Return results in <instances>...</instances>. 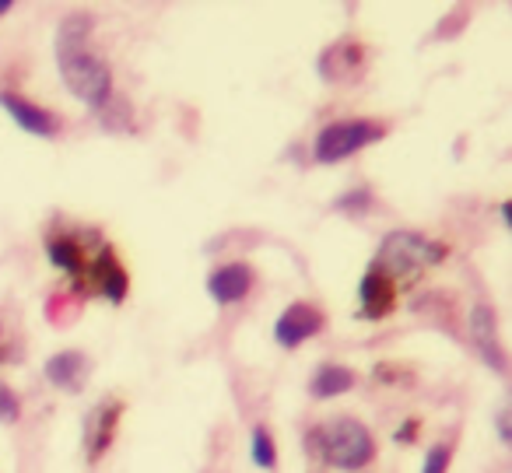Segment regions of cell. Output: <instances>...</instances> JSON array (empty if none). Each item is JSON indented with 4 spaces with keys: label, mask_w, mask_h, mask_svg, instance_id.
I'll list each match as a JSON object with an SVG mask.
<instances>
[{
    "label": "cell",
    "mask_w": 512,
    "mask_h": 473,
    "mask_svg": "<svg viewBox=\"0 0 512 473\" xmlns=\"http://www.w3.org/2000/svg\"><path fill=\"white\" fill-rule=\"evenodd\" d=\"M446 256V246L439 242L425 239L418 232H407V228H397L383 239L379 246V256H376V267L383 277H390L393 284L404 281V277H414L418 270H425L428 263H439Z\"/></svg>",
    "instance_id": "cell-1"
},
{
    "label": "cell",
    "mask_w": 512,
    "mask_h": 473,
    "mask_svg": "<svg viewBox=\"0 0 512 473\" xmlns=\"http://www.w3.org/2000/svg\"><path fill=\"white\" fill-rule=\"evenodd\" d=\"M57 67L64 85L71 88V95L78 102L92 109H102L113 99V74L99 57H92L88 50H64L57 53Z\"/></svg>",
    "instance_id": "cell-2"
},
{
    "label": "cell",
    "mask_w": 512,
    "mask_h": 473,
    "mask_svg": "<svg viewBox=\"0 0 512 473\" xmlns=\"http://www.w3.org/2000/svg\"><path fill=\"white\" fill-rule=\"evenodd\" d=\"M383 137V127L372 120H337V123H327V127L316 134L313 141V158L320 165H334V162H344L351 158L355 151L369 148L372 141Z\"/></svg>",
    "instance_id": "cell-3"
},
{
    "label": "cell",
    "mask_w": 512,
    "mask_h": 473,
    "mask_svg": "<svg viewBox=\"0 0 512 473\" xmlns=\"http://www.w3.org/2000/svg\"><path fill=\"white\" fill-rule=\"evenodd\" d=\"M323 445H327L330 463L341 470H362L376 456V442H372L369 428L355 417H337L323 435Z\"/></svg>",
    "instance_id": "cell-4"
},
{
    "label": "cell",
    "mask_w": 512,
    "mask_h": 473,
    "mask_svg": "<svg viewBox=\"0 0 512 473\" xmlns=\"http://www.w3.org/2000/svg\"><path fill=\"white\" fill-rule=\"evenodd\" d=\"M320 330H323V312L309 302L288 305L278 316V323H274V337H278L281 347H299L302 340H309Z\"/></svg>",
    "instance_id": "cell-5"
},
{
    "label": "cell",
    "mask_w": 512,
    "mask_h": 473,
    "mask_svg": "<svg viewBox=\"0 0 512 473\" xmlns=\"http://www.w3.org/2000/svg\"><path fill=\"white\" fill-rule=\"evenodd\" d=\"M470 340H474L477 354H481L491 372H505V347L498 340L495 312L488 305H474V312H470Z\"/></svg>",
    "instance_id": "cell-6"
},
{
    "label": "cell",
    "mask_w": 512,
    "mask_h": 473,
    "mask_svg": "<svg viewBox=\"0 0 512 473\" xmlns=\"http://www.w3.org/2000/svg\"><path fill=\"white\" fill-rule=\"evenodd\" d=\"M0 109L25 130V134H36V137H57L60 130V120L43 106H32L29 99L15 92H0Z\"/></svg>",
    "instance_id": "cell-7"
},
{
    "label": "cell",
    "mask_w": 512,
    "mask_h": 473,
    "mask_svg": "<svg viewBox=\"0 0 512 473\" xmlns=\"http://www.w3.org/2000/svg\"><path fill=\"white\" fill-rule=\"evenodd\" d=\"M249 291H253V270L246 263H225V267H218L207 277V295L218 305L242 302Z\"/></svg>",
    "instance_id": "cell-8"
},
{
    "label": "cell",
    "mask_w": 512,
    "mask_h": 473,
    "mask_svg": "<svg viewBox=\"0 0 512 473\" xmlns=\"http://www.w3.org/2000/svg\"><path fill=\"white\" fill-rule=\"evenodd\" d=\"M120 414H123V403L120 400H106L88 414V435H85V449H88V459H99L102 452L113 445L116 438V424H120Z\"/></svg>",
    "instance_id": "cell-9"
},
{
    "label": "cell",
    "mask_w": 512,
    "mask_h": 473,
    "mask_svg": "<svg viewBox=\"0 0 512 473\" xmlns=\"http://www.w3.org/2000/svg\"><path fill=\"white\" fill-rule=\"evenodd\" d=\"M43 372H46V379H50L57 389H64V393H81L92 365H88V358L81 351H60L46 361Z\"/></svg>",
    "instance_id": "cell-10"
},
{
    "label": "cell",
    "mask_w": 512,
    "mask_h": 473,
    "mask_svg": "<svg viewBox=\"0 0 512 473\" xmlns=\"http://www.w3.org/2000/svg\"><path fill=\"white\" fill-rule=\"evenodd\" d=\"M358 295H362V309L369 319H383L386 312L393 309V302H397V288H393L390 277H383L379 270H369V274H365Z\"/></svg>",
    "instance_id": "cell-11"
},
{
    "label": "cell",
    "mask_w": 512,
    "mask_h": 473,
    "mask_svg": "<svg viewBox=\"0 0 512 473\" xmlns=\"http://www.w3.org/2000/svg\"><path fill=\"white\" fill-rule=\"evenodd\" d=\"M92 281L99 284L109 302H123L127 298V274H123L113 249H102L99 260H92Z\"/></svg>",
    "instance_id": "cell-12"
},
{
    "label": "cell",
    "mask_w": 512,
    "mask_h": 473,
    "mask_svg": "<svg viewBox=\"0 0 512 473\" xmlns=\"http://www.w3.org/2000/svg\"><path fill=\"white\" fill-rule=\"evenodd\" d=\"M355 386V372L344 365H323L316 368L313 382H309V393L316 396V400H334V396L348 393V389Z\"/></svg>",
    "instance_id": "cell-13"
},
{
    "label": "cell",
    "mask_w": 512,
    "mask_h": 473,
    "mask_svg": "<svg viewBox=\"0 0 512 473\" xmlns=\"http://www.w3.org/2000/svg\"><path fill=\"white\" fill-rule=\"evenodd\" d=\"M88 36H92V18L88 15H67L57 29V53L64 50H85Z\"/></svg>",
    "instance_id": "cell-14"
},
{
    "label": "cell",
    "mask_w": 512,
    "mask_h": 473,
    "mask_svg": "<svg viewBox=\"0 0 512 473\" xmlns=\"http://www.w3.org/2000/svg\"><path fill=\"white\" fill-rule=\"evenodd\" d=\"M50 260L57 263V267H64L67 274H81V270H85V253H81L78 242L67 239V235L50 239Z\"/></svg>",
    "instance_id": "cell-15"
},
{
    "label": "cell",
    "mask_w": 512,
    "mask_h": 473,
    "mask_svg": "<svg viewBox=\"0 0 512 473\" xmlns=\"http://www.w3.org/2000/svg\"><path fill=\"white\" fill-rule=\"evenodd\" d=\"M253 463L260 466V470H274V463H278V449H274V438L264 424L253 428Z\"/></svg>",
    "instance_id": "cell-16"
},
{
    "label": "cell",
    "mask_w": 512,
    "mask_h": 473,
    "mask_svg": "<svg viewBox=\"0 0 512 473\" xmlns=\"http://www.w3.org/2000/svg\"><path fill=\"white\" fill-rule=\"evenodd\" d=\"M18 417H22V403H18V396L11 393L4 382H0V421L4 424H15Z\"/></svg>",
    "instance_id": "cell-17"
},
{
    "label": "cell",
    "mask_w": 512,
    "mask_h": 473,
    "mask_svg": "<svg viewBox=\"0 0 512 473\" xmlns=\"http://www.w3.org/2000/svg\"><path fill=\"white\" fill-rule=\"evenodd\" d=\"M446 470H449V445H432L421 473H446Z\"/></svg>",
    "instance_id": "cell-18"
},
{
    "label": "cell",
    "mask_w": 512,
    "mask_h": 473,
    "mask_svg": "<svg viewBox=\"0 0 512 473\" xmlns=\"http://www.w3.org/2000/svg\"><path fill=\"white\" fill-rule=\"evenodd\" d=\"M372 204V193L369 190H355V193H344L341 200H337V207L341 211H365V207Z\"/></svg>",
    "instance_id": "cell-19"
},
{
    "label": "cell",
    "mask_w": 512,
    "mask_h": 473,
    "mask_svg": "<svg viewBox=\"0 0 512 473\" xmlns=\"http://www.w3.org/2000/svg\"><path fill=\"white\" fill-rule=\"evenodd\" d=\"M498 438H502V442H509V438H512V431H509V410H502V414H498Z\"/></svg>",
    "instance_id": "cell-20"
},
{
    "label": "cell",
    "mask_w": 512,
    "mask_h": 473,
    "mask_svg": "<svg viewBox=\"0 0 512 473\" xmlns=\"http://www.w3.org/2000/svg\"><path fill=\"white\" fill-rule=\"evenodd\" d=\"M397 438H404V442H411V438H414V424H404V435H397Z\"/></svg>",
    "instance_id": "cell-21"
},
{
    "label": "cell",
    "mask_w": 512,
    "mask_h": 473,
    "mask_svg": "<svg viewBox=\"0 0 512 473\" xmlns=\"http://www.w3.org/2000/svg\"><path fill=\"white\" fill-rule=\"evenodd\" d=\"M11 8H15V4H11V0H0V18L8 15V11H11Z\"/></svg>",
    "instance_id": "cell-22"
}]
</instances>
